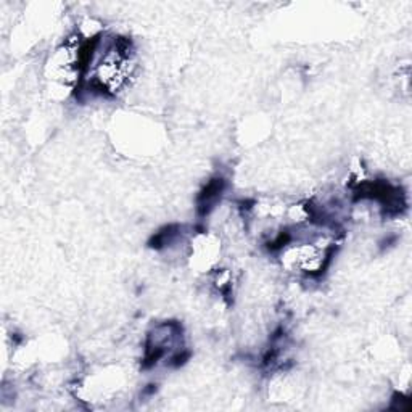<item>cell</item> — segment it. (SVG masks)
Masks as SVG:
<instances>
[{
	"label": "cell",
	"instance_id": "1",
	"mask_svg": "<svg viewBox=\"0 0 412 412\" xmlns=\"http://www.w3.org/2000/svg\"><path fill=\"white\" fill-rule=\"evenodd\" d=\"M224 179L223 177H214L210 182L206 184V187L201 190V194L199 196V208L201 214H208L210 213L214 205H216L218 200L221 199L223 192H224Z\"/></svg>",
	"mask_w": 412,
	"mask_h": 412
}]
</instances>
